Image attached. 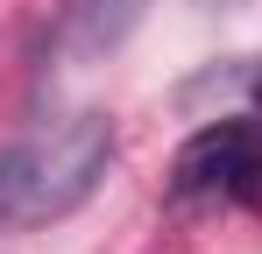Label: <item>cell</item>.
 I'll use <instances>...</instances> for the list:
<instances>
[{
    "instance_id": "6da1fadb",
    "label": "cell",
    "mask_w": 262,
    "mask_h": 254,
    "mask_svg": "<svg viewBox=\"0 0 262 254\" xmlns=\"http://www.w3.org/2000/svg\"><path fill=\"white\" fill-rule=\"evenodd\" d=\"M106 163H114V120L106 113H71V120L0 148V226L71 219L99 191Z\"/></svg>"
},
{
    "instance_id": "7a4b0ae2",
    "label": "cell",
    "mask_w": 262,
    "mask_h": 254,
    "mask_svg": "<svg viewBox=\"0 0 262 254\" xmlns=\"http://www.w3.org/2000/svg\"><path fill=\"white\" fill-rule=\"evenodd\" d=\"M177 198H248L262 205V120H213L177 148Z\"/></svg>"
},
{
    "instance_id": "277c9868",
    "label": "cell",
    "mask_w": 262,
    "mask_h": 254,
    "mask_svg": "<svg viewBox=\"0 0 262 254\" xmlns=\"http://www.w3.org/2000/svg\"><path fill=\"white\" fill-rule=\"evenodd\" d=\"M199 7H227V0H199Z\"/></svg>"
},
{
    "instance_id": "5b68a950",
    "label": "cell",
    "mask_w": 262,
    "mask_h": 254,
    "mask_svg": "<svg viewBox=\"0 0 262 254\" xmlns=\"http://www.w3.org/2000/svg\"><path fill=\"white\" fill-rule=\"evenodd\" d=\"M255 99H262V71H255Z\"/></svg>"
},
{
    "instance_id": "3957f363",
    "label": "cell",
    "mask_w": 262,
    "mask_h": 254,
    "mask_svg": "<svg viewBox=\"0 0 262 254\" xmlns=\"http://www.w3.org/2000/svg\"><path fill=\"white\" fill-rule=\"evenodd\" d=\"M149 0H64L57 7V49L71 64H99L142 29Z\"/></svg>"
}]
</instances>
